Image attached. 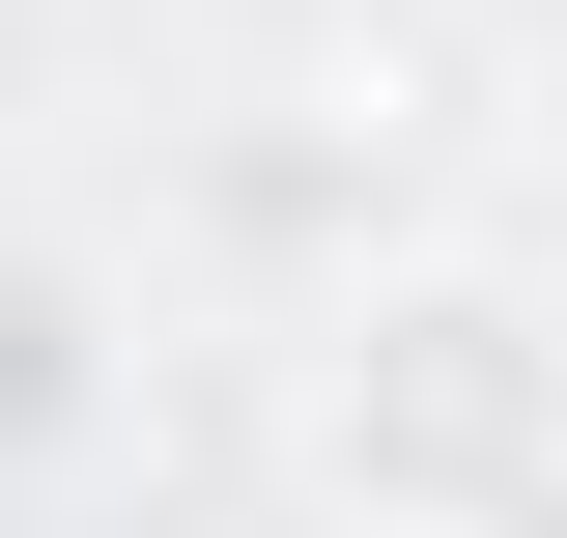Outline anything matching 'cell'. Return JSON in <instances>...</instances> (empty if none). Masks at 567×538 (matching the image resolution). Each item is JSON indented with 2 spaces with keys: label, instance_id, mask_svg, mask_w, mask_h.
<instances>
[{
  "label": "cell",
  "instance_id": "cell-1",
  "mask_svg": "<svg viewBox=\"0 0 567 538\" xmlns=\"http://www.w3.org/2000/svg\"><path fill=\"white\" fill-rule=\"evenodd\" d=\"M312 482L369 538H539L567 510V312L483 256H398L369 312H312Z\"/></svg>",
  "mask_w": 567,
  "mask_h": 538
},
{
  "label": "cell",
  "instance_id": "cell-2",
  "mask_svg": "<svg viewBox=\"0 0 567 538\" xmlns=\"http://www.w3.org/2000/svg\"><path fill=\"white\" fill-rule=\"evenodd\" d=\"M199 227H227L256 283H312V312H369V283H398V170H369V142H227Z\"/></svg>",
  "mask_w": 567,
  "mask_h": 538
},
{
  "label": "cell",
  "instance_id": "cell-3",
  "mask_svg": "<svg viewBox=\"0 0 567 538\" xmlns=\"http://www.w3.org/2000/svg\"><path fill=\"white\" fill-rule=\"evenodd\" d=\"M85 425H114V283L58 227H0V482H58Z\"/></svg>",
  "mask_w": 567,
  "mask_h": 538
},
{
  "label": "cell",
  "instance_id": "cell-4",
  "mask_svg": "<svg viewBox=\"0 0 567 538\" xmlns=\"http://www.w3.org/2000/svg\"><path fill=\"white\" fill-rule=\"evenodd\" d=\"M539 538H567V510H539Z\"/></svg>",
  "mask_w": 567,
  "mask_h": 538
}]
</instances>
